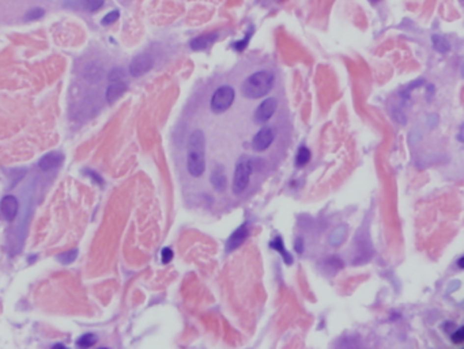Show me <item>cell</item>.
Returning <instances> with one entry per match:
<instances>
[{
	"instance_id": "1",
	"label": "cell",
	"mask_w": 464,
	"mask_h": 349,
	"mask_svg": "<svg viewBox=\"0 0 464 349\" xmlns=\"http://www.w3.org/2000/svg\"><path fill=\"white\" fill-rule=\"evenodd\" d=\"M204 146H206L204 133L200 129L193 130L188 142V156H187V169L192 177H202L206 172Z\"/></svg>"
},
{
	"instance_id": "2",
	"label": "cell",
	"mask_w": 464,
	"mask_h": 349,
	"mask_svg": "<svg viewBox=\"0 0 464 349\" xmlns=\"http://www.w3.org/2000/svg\"><path fill=\"white\" fill-rule=\"evenodd\" d=\"M274 74L270 71H259L252 74L243 83V94L248 100H259L263 98L274 87Z\"/></svg>"
},
{
	"instance_id": "3",
	"label": "cell",
	"mask_w": 464,
	"mask_h": 349,
	"mask_svg": "<svg viewBox=\"0 0 464 349\" xmlns=\"http://www.w3.org/2000/svg\"><path fill=\"white\" fill-rule=\"evenodd\" d=\"M252 160L246 156H243L238 160L236 170H234V177H233V193L236 196L241 195L246 186L249 184L250 175H252Z\"/></svg>"
},
{
	"instance_id": "4",
	"label": "cell",
	"mask_w": 464,
	"mask_h": 349,
	"mask_svg": "<svg viewBox=\"0 0 464 349\" xmlns=\"http://www.w3.org/2000/svg\"><path fill=\"white\" fill-rule=\"evenodd\" d=\"M236 98V91L232 86H220L215 90L211 97L210 106L215 114H222L230 109Z\"/></svg>"
},
{
	"instance_id": "5",
	"label": "cell",
	"mask_w": 464,
	"mask_h": 349,
	"mask_svg": "<svg viewBox=\"0 0 464 349\" xmlns=\"http://www.w3.org/2000/svg\"><path fill=\"white\" fill-rule=\"evenodd\" d=\"M154 57L150 53H140L132 59L130 64V74L134 77H140L153 68Z\"/></svg>"
},
{
	"instance_id": "6",
	"label": "cell",
	"mask_w": 464,
	"mask_h": 349,
	"mask_svg": "<svg viewBox=\"0 0 464 349\" xmlns=\"http://www.w3.org/2000/svg\"><path fill=\"white\" fill-rule=\"evenodd\" d=\"M276 107H278V101L275 98H267L256 107L255 114H253V119H255L256 124H264L267 123L268 120L274 116V113L276 112Z\"/></svg>"
},
{
	"instance_id": "7",
	"label": "cell",
	"mask_w": 464,
	"mask_h": 349,
	"mask_svg": "<svg viewBox=\"0 0 464 349\" xmlns=\"http://www.w3.org/2000/svg\"><path fill=\"white\" fill-rule=\"evenodd\" d=\"M275 140V130L273 128H262L253 136L252 140V148L256 152H263L271 147V144Z\"/></svg>"
},
{
	"instance_id": "8",
	"label": "cell",
	"mask_w": 464,
	"mask_h": 349,
	"mask_svg": "<svg viewBox=\"0 0 464 349\" xmlns=\"http://www.w3.org/2000/svg\"><path fill=\"white\" fill-rule=\"evenodd\" d=\"M18 200H17V197L12 195H7L4 196L3 199H1V201H0V211H1V215H3V218L8 222H11L17 218V213H18Z\"/></svg>"
},
{
	"instance_id": "9",
	"label": "cell",
	"mask_w": 464,
	"mask_h": 349,
	"mask_svg": "<svg viewBox=\"0 0 464 349\" xmlns=\"http://www.w3.org/2000/svg\"><path fill=\"white\" fill-rule=\"evenodd\" d=\"M246 237H248V224L240 225L237 230L234 231L232 235H230V238L227 239L226 249L229 251L236 250V249H238L244 243Z\"/></svg>"
},
{
	"instance_id": "10",
	"label": "cell",
	"mask_w": 464,
	"mask_h": 349,
	"mask_svg": "<svg viewBox=\"0 0 464 349\" xmlns=\"http://www.w3.org/2000/svg\"><path fill=\"white\" fill-rule=\"evenodd\" d=\"M125 91H127V83H125V80H121V82H110V84L108 86L107 93H105L107 101L109 102V103H114L121 95L124 94Z\"/></svg>"
},
{
	"instance_id": "11",
	"label": "cell",
	"mask_w": 464,
	"mask_h": 349,
	"mask_svg": "<svg viewBox=\"0 0 464 349\" xmlns=\"http://www.w3.org/2000/svg\"><path fill=\"white\" fill-rule=\"evenodd\" d=\"M218 40V33H209V34H203L196 38H193L191 41V49L193 50H204L210 48L215 41Z\"/></svg>"
},
{
	"instance_id": "12",
	"label": "cell",
	"mask_w": 464,
	"mask_h": 349,
	"mask_svg": "<svg viewBox=\"0 0 464 349\" xmlns=\"http://www.w3.org/2000/svg\"><path fill=\"white\" fill-rule=\"evenodd\" d=\"M63 159H64L63 154H60V152H49L40 160L38 166H40V169L42 172H51V170L56 169L63 162Z\"/></svg>"
},
{
	"instance_id": "13",
	"label": "cell",
	"mask_w": 464,
	"mask_h": 349,
	"mask_svg": "<svg viewBox=\"0 0 464 349\" xmlns=\"http://www.w3.org/2000/svg\"><path fill=\"white\" fill-rule=\"evenodd\" d=\"M211 184L218 192L226 188V175H225V169L223 166L218 165L211 173Z\"/></svg>"
},
{
	"instance_id": "14",
	"label": "cell",
	"mask_w": 464,
	"mask_h": 349,
	"mask_svg": "<svg viewBox=\"0 0 464 349\" xmlns=\"http://www.w3.org/2000/svg\"><path fill=\"white\" fill-rule=\"evenodd\" d=\"M104 71L100 65L97 64H87L83 70V77L89 83H97L101 80Z\"/></svg>"
},
{
	"instance_id": "15",
	"label": "cell",
	"mask_w": 464,
	"mask_h": 349,
	"mask_svg": "<svg viewBox=\"0 0 464 349\" xmlns=\"http://www.w3.org/2000/svg\"><path fill=\"white\" fill-rule=\"evenodd\" d=\"M310 158H312V152H310V150L308 147H300L297 152V156H296V165L297 167H303V166H306L309 163Z\"/></svg>"
},
{
	"instance_id": "16",
	"label": "cell",
	"mask_w": 464,
	"mask_h": 349,
	"mask_svg": "<svg viewBox=\"0 0 464 349\" xmlns=\"http://www.w3.org/2000/svg\"><path fill=\"white\" fill-rule=\"evenodd\" d=\"M270 246H271V248H274L275 250L278 251V253H280V254H282V257H283V260H285V262L287 264V265H292V264H293V257L289 254L287 251H286L285 246H283V241H282V238H280V237L276 238L274 242H271V245H270Z\"/></svg>"
},
{
	"instance_id": "17",
	"label": "cell",
	"mask_w": 464,
	"mask_h": 349,
	"mask_svg": "<svg viewBox=\"0 0 464 349\" xmlns=\"http://www.w3.org/2000/svg\"><path fill=\"white\" fill-rule=\"evenodd\" d=\"M432 42H433V48H435L436 50L438 52V53H446L449 49H451V45H449V42L446 41L445 38L442 36H438V34H435V36H432Z\"/></svg>"
},
{
	"instance_id": "18",
	"label": "cell",
	"mask_w": 464,
	"mask_h": 349,
	"mask_svg": "<svg viewBox=\"0 0 464 349\" xmlns=\"http://www.w3.org/2000/svg\"><path fill=\"white\" fill-rule=\"evenodd\" d=\"M95 343H97V336L93 333H87L78 340L77 345L81 348H91L93 345H95Z\"/></svg>"
},
{
	"instance_id": "19",
	"label": "cell",
	"mask_w": 464,
	"mask_h": 349,
	"mask_svg": "<svg viewBox=\"0 0 464 349\" xmlns=\"http://www.w3.org/2000/svg\"><path fill=\"white\" fill-rule=\"evenodd\" d=\"M45 14V10L41 7H34L25 14V21L26 22H31V21H37V19H41Z\"/></svg>"
},
{
	"instance_id": "20",
	"label": "cell",
	"mask_w": 464,
	"mask_h": 349,
	"mask_svg": "<svg viewBox=\"0 0 464 349\" xmlns=\"http://www.w3.org/2000/svg\"><path fill=\"white\" fill-rule=\"evenodd\" d=\"M108 79H109V82H121V80H124L125 79L124 70H123V68H119V67H116V68H113L112 71L109 72Z\"/></svg>"
},
{
	"instance_id": "21",
	"label": "cell",
	"mask_w": 464,
	"mask_h": 349,
	"mask_svg": "<svg viewBox=\"0 0 464 349\" xmlns=\"http://www.w3.org/2000/svg\"><path fill=\"white\" fill-rule=\"evenodd\" d=\"M78 257V250L77 249H72V250H68L66 253H63V254H60L57 257V260L61 262V264H71L72 261H75V258Z\"/></svg>"
},
{
	"instance_id": "22",
	"label": "cell",
	"mask_w": 464,
	"mask_h": 349,
	"mask_svg": "<svg viewBox=\"0 0 464 349\" xmlns=\"http://www.w3.org/2000/svg\"><path fill=\"white\" fill-rule=\"evenodd\" d=\"M119 17H120V12L117 11V10L108 12L107 15H105V17L102 18L101 24L104 25V26H109V25L114 24V22H116V21L119 19Z\"/></svg>"
},
{
	"instance_id": "23",
	"label": "cell",
	"mask_w": 464,
	"mask_h": 349,
	"mask_svg": "<svg viewBox=\"0 0 464 349\" xmlns=\"http://www.w3.org/2000/svg\"><path fill=\"white\" fill-rule=\"evenodd\" d=\"M105 3V0H84V4L87 7V10L91 12L98 11L100 8H102Z\"/></svg>"
},
{
	"instance_id": "24",
	"label": "cell",
	"mask_w": 464,
	"mask_h": 349,
	"mask_svg": "<svg viewBox=\"0 0 464 349\" xmlns=\"http://www.w3.org/2000/svg\"><path fill=\"white\" fill-rule=\"evenodd\" d=\"M252 31H253V30L250 29L249 33H248V34H245L244 40H241V41H238V42H234V44H233V48H234L236 50H238V52H241V50H244L245 48H246V45H248V42H249L250 34H252Z\"/></svg>"
},
{
	"instance_id": "25",
	"label": "cell",
	"mask_w": 464,
	"mask_h": 349,
	"mask_svg": "<svg viewBox=\"0 0 464 349\" xmlns=\"http://www.w3.org/2000/svg\"><path fill=\"white\" fill-rule=\"evenodd\" d=\"M161 260H162V262H164V264H169V262H170V261L173 260V251H172V249H169V248L162 249V251H161Z\"/></svg>"
},
{
	"instance_id": "26",
	"label": "cell",
	"mask_w": 464,
	"mask_h": 349,
	"mask_svg": "<svg viewBox=\"0 0 464 349\" xmlns=\"http://www.w3.org/2000/svg\"><path fill=\"white\" fill-rule=\"evenodd\" d=\"M463 340H464V336H463V330H462V329H459L458 331H455V333L452 334V341L455 344H462L463 343Z\"/></svg>"
},
{
	"instance_id": "27",
	"label": "cell",
	"mask_w": 464,
	"mask_h": 349,
	"mask_svg": "<svg viewBox=\"0 0 464 349\" xmlns=\"http://www.w3.org/2000/svg\"><path fill=\"white\" fill-rule=\"evenodd\" d=\"M296 251H297V253H302V251H303V239H302V238H297V241H296Z\"/></svg>"
},
{
	"instance_id": "28",
	"label": "cell",
	"mask_w": 464,
	"mask_h": 349,
	"mask_svg": "<svg viewBox=\"0 0 464 349\" xmlns=\"http://www.w3.org/2000/svg\"><path fill=\"white\" fill-rule=\"evenodd\" d=\"M458 265H459V268H460V269H463V257H462V258H459Z\"/></svg>"
}]
</instances>
